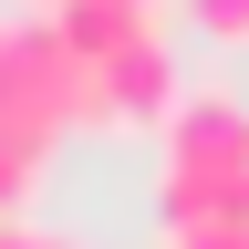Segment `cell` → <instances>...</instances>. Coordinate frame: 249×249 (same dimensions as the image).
<instances>
[{"label":"cell","instance_id":"obj_1","mask_svg":"<svg viewBox=\"0 0 249 249\" xmlns=\"http://www.w3.org/2000/svg\"><path fill=\"white\" fill-rule=\"evenodd\" d=\"M166 229L177 239H239L249 229V104L187 93L166 114Z\"/></svg>","mask_w":249,"mask_h":249},{"label":"cell","instance_id":"obj_2","mask_svg":"<svg viewBox=\"0 0 249 249\" xmlns=\"http://www.w3.org/2000/svg\"><path fill=\"white\" fill-rule=\"evenodd\" d=\"M104 114V83H93V62H73L52 21H0V124L31 145H52L62 124Z\"/></svg>","mask_w":249,"mask_h":249},{"label":"cell","instance_id":"obj_3","mask_svg":"<svg viewBox=\"0 0 249 249\" xmlns=\"http://www.w3.org/2000/svg\"><path fill=\"white\" fill-rule=\"evenodd\" d=\"M93 83H104V114H135V124H166L187 93H177V52L166 31H135L114 62H93Z\"/></svg>","mask_w":249,"mask_h":249},{"label":"cell","instance_id":"obj_4","mask_svg":"<svg viewBox=\"0 0 249 249\" xmlns=\"http://www.w3.org/2000/svg\"><path fill=\"white\" fill-rule=\"evenodd\" d=\"M31 166H42V145H31V135H11V124H0V218H11V208L31 197Z\"/></svg>","mask_w":249,"mask_h":249},{"label":"cell","instance_id":"obj_5","mask_svg":"<svg viewBox=\"0 0 249 249\" xmlns=\"http://www.w3.org/2000/svg\"><path fill=\"white\" fill-rule=\"evenodd\" d=\"M187 21L208 42H249V0H187Z\"/></svg>","mask_w":249,"mask_h":249},{"label":"cell","instance_id":"obj_6","mask_svg":"<svg viewBox=\"0 0 249 249\" xmlns=\"http://www.w3.org/2000/svg\"><path fill=\"white\" fill-rule=\"evenodd\" d=\"M114 11H145V21H156V0H114Z\"/></svg>","mask_w":249,"mask_h":249}]
</instances>
